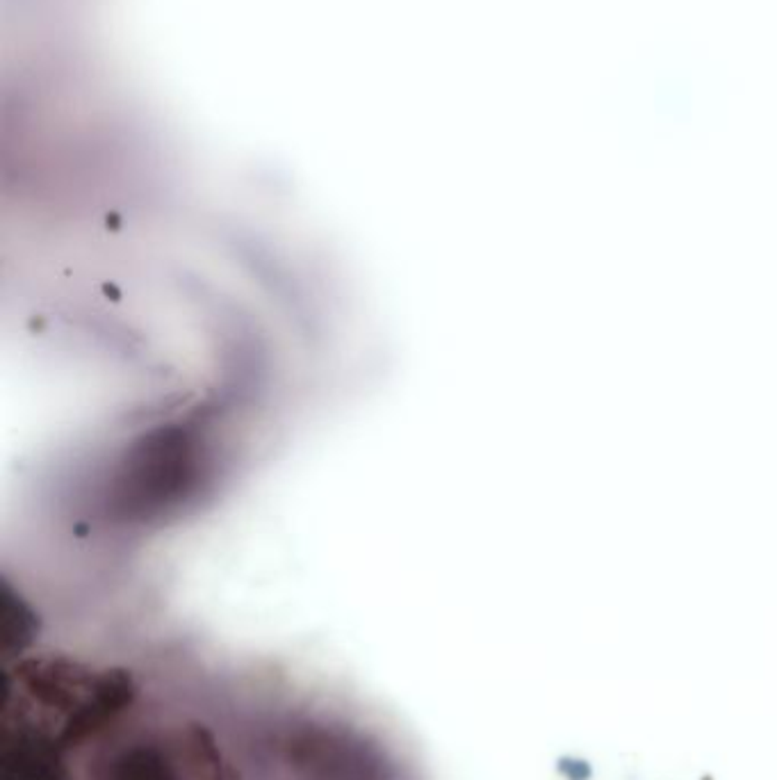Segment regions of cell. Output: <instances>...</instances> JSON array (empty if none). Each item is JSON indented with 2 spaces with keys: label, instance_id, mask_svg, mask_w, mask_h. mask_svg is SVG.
Masks as SVG:
<instances>
[{
  "label": "cell",
  "instance_id": "6da1fadb",
  "mask_svg": "<svg viewBox=\"0 0 777 780\" xmlns=\"http://www.w3.org/2000/svg\"><path fill=\"white\" fill-rule=\"evenodd\" d=\"M656 110L665 117H684L691 108V92L682 87V83L665 80V87H656Z\"/></svg>",
  "mask_w": 777,
  "mask_h": 780
}]
</instances>
